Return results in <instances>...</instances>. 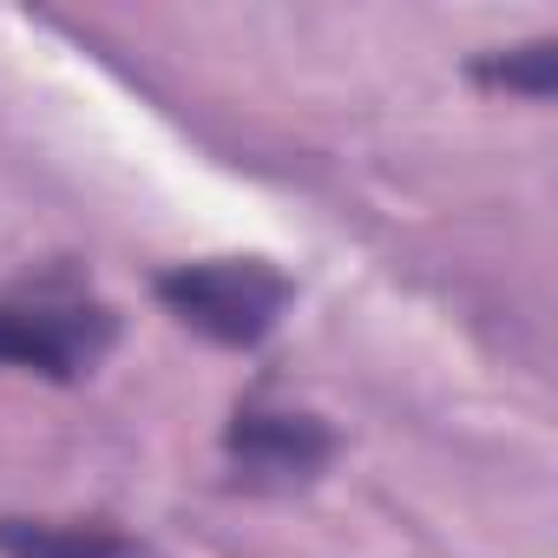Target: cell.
<instances>
[{
	"mask_svg": "<svg viewBox=\"0 0 558 558\" xmlns=\"http://www.w3.org/2000/svg\"><path fill=\"white\" fill-rule=\"evenodd\" d=\"M473 80L493 86V93H519V99L545 106L551 86H558V40H525V47L480 53V60H473Z\"/></svg>",
	"mask_w": 558,
	"mask_h": 558,
	"instance_id": "5",
	"label": "cell"
},
{
	"mask_svg": "<svg viewBox=\"0 0 558 558\" xmlns=\"http://www.w3.org/2000/svg\"><path fill=\"white\" fill-rule=\"evenodd\" d=\"M329 460H336V427L323 414L283 408L269 388H250L223 427V466H230V486L243 493L316 486Z\"/></svg>",
	"mask_w": 558,
	"mask_h": 558,
	"instance_id": "3",
	"label": "cell"
},
{
	"mask_svg": "<svg viewBox=\"0 0 558 558\" xmlns=\"http://www.w3.org/2000/svg\"><path fill=\"white\" fill-rule=\"evenodd\" d=\"M112 349H119V310L86 296L66 276H47V283L0 296V368L73 388Z\"/></svg>",
	"mask_w": 558,
	"mask_h": 558,
	"instance_id": "1",
	"label": "cell"
},
{
	"mask_svg": "<svg viewBox=\"0 0 558 558\" xmlns=\"http://www.w3.org/2000/svg\"><path fill=\"white\" fill-rule=\"evenodd\" d=\"M151 296L217 349H263L283 310L296 303V283L263 256H204V263L158 269Z\"/></svg>",
	"mask_w": 558,
	"mask_h": 558,
	"instance_id": "2",
	"label": "cell"
},
{
	"mask_svg": "<svg viewBox=\"0 0 558 558\" xmlns=\"http://www.w3.org/2000/svg\"><path fill=\"white\" fill-rule=\"evenodd\" d=\"M0 558H165L106 519H0Z\"/></svg>",
	"mask_w": 558,
	"mask_h": 558,
	"instance_id": "4",
	"label": "cell"
}]
</instances>
